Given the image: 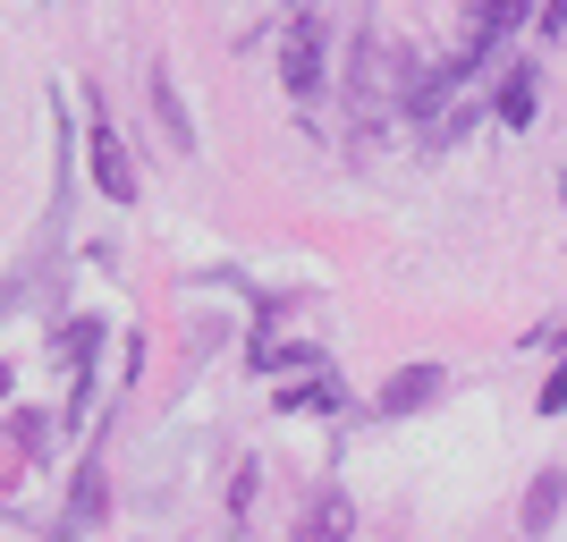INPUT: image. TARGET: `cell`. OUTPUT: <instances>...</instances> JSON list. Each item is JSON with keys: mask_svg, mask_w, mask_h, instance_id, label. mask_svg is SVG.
<instances>
[{"mask_svg": "<svg viewBox=\"0 0 567 542\" xmlns=\"http://www.w3.org/2000/svg\"><path fill=\"white\" fill-rule=\"evenodd\" d=\"M280 85H288L297 102H322V85H331V34H322V9H288Z\"/></svg>", "mask_w": 567, "mask_h": 542, "instance_id": "cell-1", "label": "cell"}, {"mask_svg": "<svg viewBox=\"0 0 567 542\" xmlns=\"http://www.w3.org/2000/svg\"><path fill=\"white\" fill-rule=\"evenodd\" d=\"M85 162H94V187L111 204H136V162H127V144H118V119L111 102L94 94V119H85Z\"/></svg>", "mask_w": 567, "mask_h": 542, "instance_id": "cell-2", "label": "cell"}, {"mask_svg": "<svg viewBox=\"0 0 567 542\" xmlns=\"http://www.w3.org/2000/svg\"><path fill=\"white\" fill-rule=\"evenodd\" d=\"M102 518H111V467H102V449H94V458L69 474V509L51 518V542H85Z\"/></svg>", "mask_w": 567, "mask_h": 542, "instance_id": "cell-3", "label": "cell"}, {"mask_svg": "<svg viewBox=\"0 0 567 542\" xmlns=\"http://www.w3.org/2000/svg\"><path fill=\"white\" fill-rule=\"evenodd\" d=\"M441 399H450V365H399V374H381L373 416L399 425V416H424V407H441Z\"/></svg>", "mask_w": 567, "mask_h": 542, "instance_id": "cell-4", "label": "cell"}, {"mask_svg": "<svg viewBox=\"0 0 567 542\" xmlns=\"http://www.w3.org/2000/svg\"><path fill=\"white\" fill-rule=\"evenodd\" d=\"M534 111H543V60H534V51H508L492 69V119L499 127H534Z\"/></svg>", "mask_w": 567, "mask_h": 542, "instance_id": "cell-5", "label": "cell"}, {"mask_svg": "<svg viewBox=\"0 0 567 542\" xmlns=\"http://www.w3.org/2000/svg\"><path fill=\"white\" fill-rule=\"evenodd\" d=\"M559 509H567V467H543L534 483H525V500H517V534L543 542L550 525H559Z\"/></svg>", "mask_w": 567, "mask_h": 542, "instance_id": "cell-6", "label": "cell"}, {"mask_svg": "<svg viewBox=\"0 0 567 542\" xmlns=\"http://www.w3.org/2000/svg\"><path fill=\"white\" fill-rule=\"evenodd\" d=\"M355 534V500L339 492V483H322V492L297 509V542H348Z\"/></svg>", "mask_w": 567, "mask_h": 542, "instance_id": "cell-7", "label": "cell"}, {"mask_svg": "<svg viewBox=\"0 0 567 542\" xmlns=\"http://www.w3.org/2000/svg\"><path fill=\"white\" fill-rule=\"evenodd\" d=\"M339 407H348V390L331 365H313L306 381H280V416H339Z\"/></svg>", "mask_w": 567, "mask_h": 542, "instance_id": "cell-8", "label": "cell"}, {"mask_svg": "<svg viewBox=\"0 0 567 542\" xmlns=\"http://www.w3.org/2000/svg\"><path fill=\"white\" fill-rule=\"evenodd\" d=\"M246 365H255L262 381H280V374H313L322 348H313V339H246Z\"/></svg>", "mask_w": 567, "mask_h": 542, "instance_id": "cell-9", "label": "cell"}, {"mask_svg": "<svg viewBox=\"0 0 567 542\" xmlns=\"http://www.w3.org/2000/svg\"><path fill=\"white\" fill-rule=\"evenodd\" d=\"M153 111H162L169 144H178V153H195V119H187V102H178V85H169V69H153Z\"/></svg>", "mask_w": 567, "mask_h": 542, "instance_id": "cell-10", "label": "cell"}, {"mask_svg": "<svg viewBox=\"0 0 567 542\" xmlns=\"http://www.w3.org/2000/svg\"><path fill=\"white\" fill-rule=\"evenodd\" d=\"M255 492H262V467L255 458H237V483H229V525L246 534V509H255Z\"/></svg>", "mask_w": 567, "mask_h": 542, "instance_id": "cell-11", "label": "cell"}, {"mask_svg": "<svg viewBox=\"0 0 567 542\" xmlns=\"http://www.w3.org/2000/svg\"><path fill=\"white\" fill-rule=\"evenodd\" d=\"M567 34V0H543V9H534V43H559Z\"/></svg>", "mask_w": 567, "mask_h": 542, "instance_id": "cell-12", "label": "cell"}, {"mask_svg": "<svg viewBox=\"0 0 567 542\" xmlns=\"http://www.w3.org/2000/svg\"><path fill=\"white\" fill-rule=\"evenodd\" d=\"M9 432H18V449H43L51 441V425L34 416V407H18V425H9Z\"/></svg>", "mask_w": 567, "mask_h": 542, "instance_id": "cell-13", "label": "cell"}, {"mask_svg": "<svg viewBox=\"0 0 567 542\" xmlns=\"http://www.w3.org/2000/svg\"><path fill=\"white\" fill-rule=\"evenodd\" d=\"M534 416H567V365L543 381V399H534Z\"/></svg>", "mask_w": 567, "mask_h": 542, "instance_id": "cell-14", "label": "cell"}, {"mask_svg": "<svg viewBox=\"0 0 567 542\" xmlns=\"http://www.w3.org/2000/svg\"><path fill=\"white\" fill-rule=\"evenodd\" d=\"M525 348H543V356H567V323H543L534 339H525Z\"/></svg>", "mask_w": 567, "mask_h": 542, "instance_id": "cell-15", "label": "cell"}, {"mask_svg": "<svg viewBox=\"0 0 567 542\" xmlns=\"http://www.w3.org/2000/svg\"><path fill=\"white\" fill-rule=\"evenodd\" d=\"M0 399H9V365H0Z\"/></svg>", "mask_w": 567, "mask_h": 542, "instance_id": "cell-16", "label": "cell"}, {"mask_svg": "<svg viewBox=\"0 0 567 542\" xmlns=\"http://www.w3.org/2000/svg\"><path fill=\"white\" fill-rule=\"evenodd\" d=\"M288 9H313V0H288Z\"/></svg>", "mask_w": 567, "mask_h": 542, "instance_id": "cell-17", "label": "cell"}, {"mask_svg": "<svg viewBox=\"0 0 567 542\" xmlns=\"http://www.w3.org/2000/svg\"><path fill=\"white\" fill-rule=\"evenodd\" d=\"M517 542H525V534H517Z\"/></svg>", "mask_w": 567, "mask_h": 542, "instance_id": "cell-18", "label": "cell"}]
</instances>
